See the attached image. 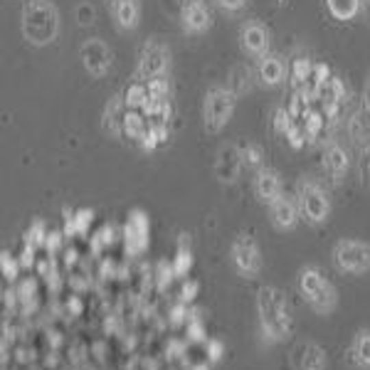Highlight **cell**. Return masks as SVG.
Segmentation results:
<instances>
[{
  "instance_id": "obj_3",
  "label": "cell",
  "mask_w": 370,
  "mask_h": 370,
  "mask_svg": "<svg viewBox=\"0 0 370 370\" xmlns=\"http://www.w3.org/2000/svg\"><path fill=\"white\" fill-rule=\"evenodd\" d=\"M296 284H299V291H301L304 301L308 304L311 311H316L319 316H328L336 311L338 291L319 267H304L296 277Z\"/></svg>"
},
{
  "instance_id": "obj_8",
  "label": "cell",
  "mask_w": 370,
  "mask_h": 370,
  "mask_svg": "<svg viewBox=\"0 0 370 370\" xmlns=\"http://www.w3.org/2000/svg\"><path fill=\"white\" fill-rule=\"evenodd\" d=\"M230 264L232 269L245 279H254L262 271V249H259L257 240L249 232L237 234L230 245Z\"/></svg>"
},
{
  "instance_id": "obj_13",
  "label": "cell",
  "mask_w": 370,
  "mask_h": 370,
  "mask_svg": "<svg viewBox=\"0 0 370 370\" xmlns=\"http://www.w3.org/2000/svg\"><path fill=\"white\" fill-rule=\"evenodd\" d=\"M252 188H254V195H257L259 203L269 205L284 193L282 190V175H279V171H274V168H267V166L259 168V171L254 173Z\"/></svg>"
},
{
  "instance_id": "obj_30",
  "label": "cell",
  "mask_w": 370,
  "mask_h": 370,
  "mask_svg": "<svg viewBox=\"0 0 370 370\" xmlns=\"http://www.w3.org/2000/svg\"><path fill=\"white\" fill-rule=\"evenodd\" d=\"M146 121H143L141 114H136V111H129L126 114V121H123V136H129L134 141H141V136L146 134Z\"/></svg>"
},
{
  "instance_id": "obj_45",
  "label": "cell",
  "mask_w": 370,
  "mask_h": 370,
  "mask_svg": "<svg viewBox=\"0 0 370 370\" xmlns=\"http://www.w3.org/2000/svg\"><path fill=\"white\" fill-rule=\"evenodd\" d=\"M77 20H79V25H92L94 23V8L86 5V3H82V5L77 8Z\"/></svg>"
},
{
  "instance_id": "obj_27",
  "label": "cell",
  "mask_w": 370,
  "mask_h": 370,
  "mask_svg": "<svg viewBox=\"0 0 370 370\" xmlns=\"http://www.w3.org/2000/svg\"><path fill=\"white\" fill-rule=\"evenodd\" d=\"M240 153H242L245 168H252L254 173H257L259 168H264V151H262L259 143H247V146L240 148Z\"/></svg>"
},
{
  "instance_id": "obj_48",
  "label": "cell",
  "mask_w": 370,
  "mask_h": 370,
  "mask_svg": "<svg viewBox=\"0 0 370 370\" xmlns=\"http://www.w3.org/2000/svg\"><path fill=\"white\" fill-rule=\"evenodd\" d=\"M363 101H365V109L370 111V77L365 79V94H363Z\"/></svg>"
},
{
  "instance_id": "obj_4",
  "label": "cell",
  "mask_w": 370,
  "mask_h": 370,
  "mask_svg": "<svg viewBox=\"0 0 370 370\" xmlns=\"http://www.w3.org/2000/svg\"><path fill=\"white\" fill-rule=\"evenodd\" d=\"M237 97L230 86H212L203 99V126L208 134H220L234 116Z\"/></svg>"
},
{
  "instance_id": "obj_41",
  "label": "cell",
  "mask_w": 370,
  "mask_h": 370,
  "mask_svg": "<svg viewBox=\"0 0 370 370\" xmlns=\"http://www.w3.org/2000/svg\"><path fill=\"white\" fill-rule=\"evenodd\" d=\"M188 316H190V311H188V306H185L183 301H178L175 306H173L171 311V326H183V323H188Z\"/></svg>"
},
{
  "instance_id": "obj_19",
  "label": "cell",
  "mask_w": 370,
  "mask_h": 370,
  "mask_svg": "<svg viewBox=\"0 0 370 370\" xmlns=\"http://www.w3.org/2000/svg\"><path fill=\"white\" fill-rule=\"evenodd\" d=\"M148 245V220L141 210H134L126 222V247L131 254H141Z\"/></svg>"
},
{
  "instance_id": "obj_26",
  "label": "cell",
  "mask_w": 370,
  "mask_h": 370,
  "mask_svg": "<svg viewBox=\"0 0 370 370\" xmlns=\"http://www.w3.org/2000/svg\"><path fill=\"white\" fill-rule=\"evenodd\" d=\"M326 8L336 20H353L360 12V0H326Z\"/></svg>"
},
{
  "instance_id": "obj_17",
  "label": "cell",
  "mask_w": 370,
  "mask_h": 370,
  "mask_svg": "<svg viewBox=\"0 0 370 370\" xmlns=\"http://www.w3.org/2000/svg\"><path fill=\"white\" fill-rule=\"evenodd\" d=\"M289 74V67L284 62L282 55H274V52H267L264 57H259L257 62V79L264 86H279Z\"/></svg>"
},
{
  "instance_id": "obj_24",
  "label": "cell",
  "mask_w": 370,
  "mask_h": 370,
  "mask_svg": "<svg viewBox=\"0 0 370 370\" xmlns=\"http://www.w3.org/2000/svg\"><path fill=\"white\" fill-rule=\"evenodd\" d=\"M227 86L234 92V97L240 99L242 94H247L252 89V69L247 67V64H234V67L230 69Z\"/></svg>"
},
{
  "instance_id": "obj_25",
  "label": "cell",
  "mask_w": 370,
  "mask_h": 370,
  "mask_svg": "<svg viewBox=\"0 0 370 370\" xmlns=\"http://www.w3.org/2000/svg\"><path fill=\"white\" fill-rule=\"evenodd\" d=\"M291 82H294L296 89H301V86L311 84V74H314V62L308 60V57H296L291 62Z\"/></svg>"
},
{
  "instance_id": "obj_33",
  "label": "cell",
  "mask_w": 370,
  "mask_h": 370,
  "mask_svg": "<svg viewBox=\"0 0 370 370\" xmlns=\"http://www.w3.org/2000/svg\"><path fill=\"white\" fill-rule=\"evenodd\" d=\"M358 180L360 188L370 193V148H360L358 153Z\"/></svg>"
},
{
  "instance_id": "obj_38",
  "label": "cell",
  "mask_w": 370,
  "mask_h": 370,
  "mask_svg": "<svg viewBox=\"0 0 370 370\" xmlns=\"http://www.w3.org/2000/svg\"><path fill=\"white\" fill-rule=\"evenodd\" d=\"M286 138H289L291 148H301V146H304V141H306V138H308L304 121H301V123H299V121L291 123V129H289V134H286Z\"/></svg>"
},
{
  "instance_id": "obj_23",
  "label": "cell",
  "mask_w": 370,
  "mask_h": 370,
  "mask_svg": "<svg viewBox=\"0 0 370 370\" xmlns=\"http://www.w3.org/2000/svg\"><path fill=\"white\" fill-rule=\"evenodd\" d=\"M326 363V351L316 343H306L299 353V370H323Z\"/></svg>"
},
{
  "instance_id": "obj_36",
  "label": "cell",
  "mask_w": 370,
  "mask_h": 370,
  "mask_svg": "<svg viewBox=\"0 0 370 370\" xmlns=\"http://www.w3.org/2000/svg\"><path fill=\"white\" fill-rule=\"evenodd\" d=\"M148 97L151 99H171V82H168V77H158V79L148 82Z\"/></svg>"
},
{
  "instance_id": "obj_32",
  "label": "cell",
  "mask_w": 370,
  "mask_h": 370,
  "mask_svg": "<svg viewBox=\"0 0 370 370\" xmlns=\"http://www.w3.org/2000/svg\"><path fill=\"white\" fill-rule=\"evenodd\" d=\"M323 123H326V119H323V114H319V111H306V114H304V126H306L308 141H316V138H319Z\"/></svg>"
},
{
  "instance_id": "obj_35",
  "label": "cell",
  "mask_w": 370,
  "mask_h": 370,
  "mask_svg": "<svg viewBox=\"0 0 370 370\" xmlns=\"http://www.w3.org/2000/svg\"><path fill=\"white\" fill-rule=\"evenodd\" d=\"M185 331H188V338L190 341L205 338V323H203V319H200V311H190L188 323H185Z\"/></svg>"
},
{
  "instance_id": "obj_1",
  "label": "cell",
  "mask_w": 370,
  "mask_h": 370,
  "mask_svg": "<svg viewBox=\"0 0 370 370\" xmlns=\"http://www.w3.org/2000/svg\"><path fill=\"white\" fill-rule=\"evenodd\" d=\"M20 32L32 47H47L60 35V10L52 0H27L20 10Z\"/></svg>"
},
{
  "instance_id": "obj_49",
  "label": "cell",
  "mask_w": 370,
  "mask_h": 370,
  "mask_svg": "<svg viewBox=\"0 0 370 370\" xmlns=\"http://www.w3.org/2000/svg\"><path fill=\"white\" fill-rule=\"evenodd\" d=\"M360 12H363L365 20L370 23V0H360Z\"/></svg>"
},
{
  "instance_id": "obj_22",
  "label": "cell",
  "mask_w": 370,
  "mask_h": 370,
  "mask_svg": "<svg viewBox=\"0 0 370 370\" xmlns=\"http://www.w3.org/2000/svg\"><path fill=\"white\" fill-rule=\"evenodd\" d=\"M348 360H351L356 368L370 370V331L363 328L358 331L351 341V348H348Z\"/></svg>"
},
{
  "instance_id": "obj_18",
  "label": "cell",
  "mask_w": 370,
  "mask_h": 370,
  "mask_svg": "<svg viewBox=\"0 0 370 370\" xmlns=\"http://www.w3.org/2000/svg\"><path fill=\"white\" fill-rule=\"evenodd\" d=\"M316 99H319L321 106H323V116H326L328 121H336L341 104L345 101V86L343 82H341V77H331V79L319 89V97Z\"/></svg>"
},
{
  "instance_id": "obj_14",
  "label": "cell",
  "mask_w": 370,
  "mask_h": 370,
  "mask_svg": "<svg viewBox=\"0 0 370 370\" xmlns=\"http://www.w3.org/2000/svg\"><path fill=\"white\" fill-rule=\"evenodd\" d=\"M245 168L242 153L237 146H222L215 158V178L220 183H234L240 178V171Z\"/></svg>"
},
{
  "instance_id": "obj_37",
  "label": "cell",
  "mask_w": 370,
  "mask_h": 370,
  "mask_svg": "<svg viewBox=\"0 0 370 370\" xmlns=\"http://www.w3.org/2000/svg\"><path fill=\"white\" fill-rule=\"evenodd\" d=\"M291 123H294V116L289 114V109L279 106V109L274 111V131H277L279 136H286L291 129Z\"/></svg>"
},
{
  "instance_id": "obj_34",
  "label": "cell",
  "mask_w": 370,
  "mask_h": 370,
  "mask_svg": "<svg viewBox=\"0 0 370 370\" xmlns=\"http://www.w3.org/2000/svg\"><path fill=\"white\" fill-rule=\"evenodd\" d=\"M92 217H94L92 210H79V212H77V217H69V220H67V232L69 234H72V232L84 234L86 225H92Z\"/></svg>"
},
{
  "instance_id": "obj_31",
  "label": "cell",
  "mask_w": 370,
  "mask_h": 370,
  "mask_svg": "<svg viewBox=\"0 0 370 370\" xmlns=\"http://www.w3.org/2000/svg\"><path fill=\"white\" fill-rule=\"evenodd\" d=\"M185 237H188V234H183V242H180L178 252H175V259H173V271H175V277H185L193 267V254H190V249L185 247Z\"/></svg>"
},
{
  "instance_id": "obj_42",
  "label": "cell",
  "mask_w": 370,
  "mask_h": 370,
  "mask_svg": "<svg viewBox=\"0 0 370 370\" xmlns=\"http://www.w3.org/2000/svg\"><path fill=\"white\" fill-rule=\"evenodd\" d=\"M158 136H156V131L148 126L146 129V134L141 136V141H138V146L143 148V151H156V146H158Z\"/></svg>"
},
{
  "instance_id": "obj_12",
  "label": "cell",
  "mask_w": 370,
  "mask_h": 370,
  "mask_svg": "<svg viewBox=\"0 0 370 370\" xmlns=\"http://www.w3.org/2000/svg\"><path fill=\"white\" fill-rule=\"evenodd\" d=\"M180 27H183L185 35H203L212 27V15H210L208 5L203 0H195V3H185L180 8Z\"/></svg>"
},
{
  "instance_id": "obj_11",
  "label": "cell",
  "mask_w": 370,
  "mask_h": 370,
  "mask_svg": "<svg viewBox=\"0 0 370 370\" xmlns=\"http://www.w3.org/2000/svg\"><path fill=\"white\" fill-rule=\"evenodd\" d=\"M240 47L254 60L264 57L269 52V30L259 20H247L240 27Z\"/></svg>"
},
{
  "instance_id": "obj_29",
  "label": "cell",
  "mask_w": 370,
  "mask_h": 370,
  "mask_svg": "<svg viewBox=\"0 0 370 370\" xmlns=\"http://www.w3.org/2000/svg\"><path fill=\"white\" fill-rule=\"evenodd\" d=\"M123 99H126V106H129V109H143V104L148 101V84L134 82V84L126 89Z\"/></svg>"
},
{
  "instance_id": "obj_15",
  "label": "cell",
  "mask_w": 370,
  "mask_h": 370,
  "mask_svg": "<svg viewBox=\"0 0 370 370\" xmlns=\"http://www.w3.org/2000/svg\"><path fill=\"white\" fill-rule=\"evenodd\" d=\"M126 114H129L126 99H123L121 94L111 97L109 101H106V106H104V116H101V129H104V134H109L111 138H121Z\"/></svg>"
},
{
  "instance_id": "obj_7",
  "label": "cell",
  "mask_w": 370,
  "mask_h": 370,
  "mask_svg": "<svg viewBox=\"0 0 370 370\" xmlns=\"http://www.w3.org/2000/svg\"><path fill=\"white\" fill-rule=\"evenodd\" d=\"M171 69V47L160 42L158 37H151L138 52L136 64V82H151L158 77H166Z\"/></svg>"
},
{
  "instance_id": "obj_20",
  "label": "cell",
  "mask_w": 370,
  "mask_h": 370,
  "mask_svg": "<svg viewBox=\"0 0 370 370\" xmlns=\"http://www.w3.org/2000/svg\"><path fill=\"white\" fill-rule=\"evenodd\" d=\"M111 12H114V20H116L119 30H136V27H138L141 8H138L136 0H114Z\"/></svg>"
},
{
  "instance_id": "obj_21",
  "label": "cell",
  "mask_w": 370,
  "mask_h": 370,
  "mask_svg": "<svg viewBox=\"0 0 370 370\" xmlns=\"http://www.w3.org/2000/svg\"><path fill=\"white\" fill-rule=\"evenodd\" d=\"M348 136L358 148H370V111L358 109L348 119Z\"/></svg>"
},
{
  "instance_id": "obj_47",
  "label": "cell",
  "mask_w": 370,
  "mask_h": 370,
  "mask_svg": "<svg viewBox=\"0 0 370 370\" xmlns=\"http://www.w3.org/2000/svg\"><path fill=\"white\" fill-rule=\"evenodd\" d=\"M45 247H47V252H55L57 247H60V234H49L47 245H45Z\"/></svg>"
},
{
  "instance_id": "obj_10",
  "label": "cell",
  "mask_w": 370,
  "mask_h": 370,
  "mask_svg": "<svg viewBox=\"0 0 370 370\" xmlns=\"http://www.w3.org/2000/svg\"><path fill=\"white\" fill-rule=\"evenodd\" d=\"M267 208H269L271 225H274V230H279V232H291V230L296 227L299 217H301L296 195H286V193H282V195H279L274 203L267 205Z\"/></svg>"
},
{
  "instance_id": "obj_40",
  "label": "cell",
  "mask_w": 370,
  "mask_h": 370,
  "mask_svg": "<svg viewBox=\"0 0 370 370\" xmlns=\"http://www.w3.org/2000/svg\"><path fill=\"white\" fill-rule=\"evenodd\" d=\"M173 277H175V271H173V264H168V262H160V264H158V274H156L158 289H160V291L166 289L168 284L173 282Z\"/></svg>"
},
{
  "instance_id": "obj_5",
  "label": "cell",
  "mask_w": 370,
  "mask_h": 370,
  "mask_svg": "<svg viewBox=\"0 0 370 370\" xmlns=\"http://www.w3.org/2000/svg\"><path fill=\"white\" fill-rule=\"evenodd\" d=\"M296 203L299 212L308 225H323L331 217V197L323 190V185L314 178L304 175L296 185Z\"/></svg>"
},
{
  "instance_id": "obj_9",
  "label": "cell",
  "mask_w": 370,
  "mask_h": 370,
  "mask_svg": "<svg viewBox=\"0 0 370 370\" xmlns=\"http://www.w3.org/2000/svg\"><path fill=\"white\" fill-rule=\"evenodd\" d=\"M79 60H82V67H84V72L89 74V77L101 79V77L111 69L114 52H111V47L101 40V37H89V40H84L79 47Z\"/></svg>"
},
{
  "instance_id": "obj_2",
  "label": "cell",
  "mask_w": 370,
  "mask_h": 370,
  "mask_svg": "<svg viewBox=\"0 0 370 370\" xmlns=\"http://www.w3.org/2000/svg\"><path fill=\"white\" fill-rule=\"evenodd\" d=\"M257 316H259L262 336L269 343L284 341L291 333V328H294L286 296L277 286H262L257 291Z\"/></svg>"
},
{
  "instance_id": "obj_50",
  "label": "cell",
  "mask_w": 370,
  "mask_h": 370,
  "mask_svg": "<svg viewBox=\"0 0 370 370\" xmlns=\"http://www.w3.org/2000/svg\"><path fill=\"white\" fill-rule=\"evenodd\" d=\"M193 370H210V368H208V363H203V365H197V368H193Z\"/></svg>"
},
{
  "instance_id": "obj_44",
  "label": "cell",
  "mask_w": 370,
  "mask_h": 370,
  "mask_svg": "<svg viewBox=\"0 0 370 370\" xmlns=\"http://www.w3.org/2000/svg\"><path fill=\"white\" fill-rule=\"evenodd\" d=\"M3 274H5V279H18V262L15 259H10V254H3Z\"/></svg>"
},
{
  "instance_id": "obj_16",
  "label": "cell",
  "mask_w": 370,
  "mask_h": 370,
  "mask_svg": "<svg viewBox=\"0 0 370 370\" xmlns=\"http://www.w3.org/2000/svg\"><path fill=\"white\" fill-rule=\"evenodd\" d=\"M348 168H351V156H348V151H345L341 143L331 141L323 148V171L328 173V178L338 185L341 180L345 178Z\"/></svg>"
},
{
  "instance_id": "obj_46",
  "label": "cell",
  "mask_w": 370,
  "mask_h": 370,
  "mask_svg": "<svg viewBox=\"0 0 370 370\" xmlns=\"http://www.w3.org/2000/svg\"><path fill=\"white\" fill-rule=\"evenodd\" d=\"M195 294H197V282L185 284V286H183V291H180V301H183V304L193 301V299H195Z\"/></svg>"
},
{
  "instance_id": "obj_6",
  "label": "cell",
  "mask_w": 370,
  "mask_h": 370,
  "mask_svg": "<svg viewBox=\"0 0 370 370\" xmlns=\"http://www.w3.org/2000/svg\"><path fill=\"white\" fill-rule=\"evenodd\" d=\"M333 267L341 271V274H353V277H360L365 271H370V245L363 240H353V237H345L333 245Z\"/></svg>"
},
{
  "instance_id": "obj_43",
  "label": "cell",
  "mask_w": 370,
  "mask_h": 370,
  "mask_svg": "<svg viewBox=\"0 0 370 370\" xmlns=\"http://www.w3.org/2000/svg\"><path fill=\"white\" fill-rule=\"evenodd\" d=\"M249 0H215V5L225 12H240Z\"/></svg>"
},
{
  "instance_id": "obj_39",
  "label": "cell",
  "mask_w": 370,
  "mask_h": 370,
  "mask_svg": "<svg viewBox=\"0 0 370 370\" xmlns=\"http://www.w3.org/2000/svg\"><path fill=\"white\" fill-rule=\"evenodd\" d=\"M205 353H208V363H220L225 356V343L220 338H210L205 343Z\"/></svg>"
},
{
  "instance_id": "obj_28",
  "label": "cell",
  "mask_w": 370,
  "mask_h": 370,
  "mask_svg": "<svg viewBox=\"0 0 370 370\" xmlns=\"http://www.w3.org/2000/svg\"><path fill=\"white\" fill-rule=\"evenodd\" d=\"M47 227H45L42 220H35L27 227V232H25V247H30V249H37V247H45L47 245Z\"/></svg>"
}]
</instances>
